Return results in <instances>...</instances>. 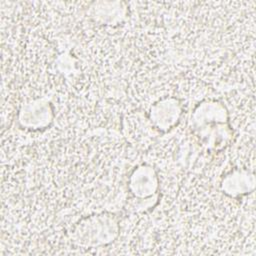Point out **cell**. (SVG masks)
<instances>
[{"label":"cell","instance_id":"obj_1","mask_svg":"<svg viewBox=\"0 0 256 256\" xmlns=\"http://www.w3.org/2000/svg\"><path fill=\"white\" fill-rule=\"evenodd\" d=\"M131 186L133 193L137 196L147 197L153 194L157 188V179L153 170L144 171L143 167L135 170L132 175Z\"/></svg>","mask_w":256,"mask_h":256}]
</instances>
